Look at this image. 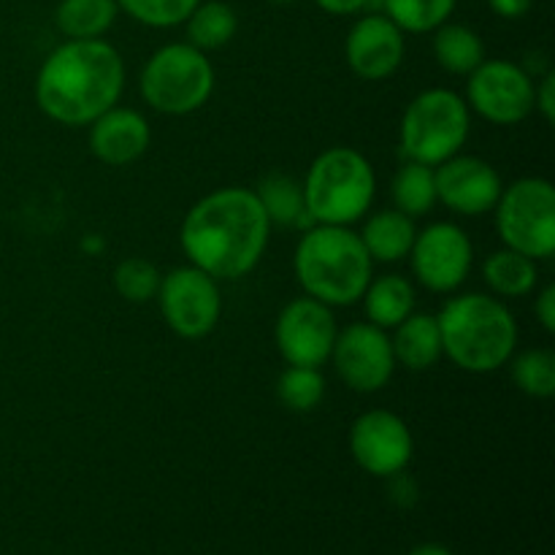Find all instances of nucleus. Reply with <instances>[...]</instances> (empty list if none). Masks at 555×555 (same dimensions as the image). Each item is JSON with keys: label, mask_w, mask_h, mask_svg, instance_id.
Masks as SVG:
<instances>
[{"label": "nucleus", "mask_w": 555, "mask_h": 555, "mask_svg": "<svg viewBox=\"0 0 555 555\" xmlns=\"http://www.w3.org/2000/svg\"><path fill=\"white\" fill-rule=\"evenodd\" d=\"M271 222L255 190L220 188L188 211L179 244L190 266L215 280H242L263 258Z\"/></svg>", "instance_id": "nucleus-1"}, {"label": "nucleus", "mask_w": 555, "mask_h": 555, "mask_svg": "<svg viewBox=\"0 0 555 555\" xmlns=\"http://www.w3.org/2000/svg\"><path fill=\"white\" fill-rule=\"evenodd\" d=\"M125 90L122 54L103 38H65L36 76V103L52 122L85 128L117 106Z\"/></svg>", "instance_id": "nucleus-2"}, {"label": "nucleus", "mask_w": 555, "mask_h": 555, "mask_svg": "<svg viewBox=\"0 0 555 555\" xmlns=\"http://www.w3.org/2000/svg\"><path fill=\"white\" fill-rule=\"evenodd\" d=\"M442 352L469 374H491L507 366L518 347V323L502 298L464 293L437 314Z\"/></svg>", "instance_id": "nucleus-3"}, {"label": "nucleus", "mask_w": 555, "mask_h": 555, "mask_svg": "<svg viewBox=\"0 0 555 555\" xmlns=\"http://www.w3.org/2000/svg\"><path fill=\"white\" fill-rule=\"evenodd\" d=\"M293 269L304 296L336 309L361 301L372 282L374 260L352 228L309 225L296 247Z\"/></svg>", "instance_id": "nucleus-4"}, {"label": "nucleus", "mask_w": 555, "mask_h": 555, "mask_svg": "<svg viewBox=\"0 0 555 555\" xmlns=\"http://www.w3.org/2000/svg\"><path fill=\"white\" fill-rule=\"evenodd\" d=\"M301 188L312 225L350 228L372 209L377 177L369 157L358 150L328 146L309 163Z\"/></svg>", "instance_id": "nucleus-5"}, {"label": "nucleus", "mask_w": 555, "mask_h": 555, "mask_svg": "<svg viewBox=\"0 0 555 555\" xmlns=\"http://www.w3.org/2000/svg\"><path fill=\"white\" fill-rule=\"evenodd\" d=\"M472 114L464 98L444 87L417 92L404 108L399 144L406 160L437 168L469 141Z\"/></svg>", "instance_id": "nucleus-6"}, {"label": "nucleus", "mask_w": 555, "mask_h": 555, "mask_svg": "<svg viewBox=\"0 0 555 555\" xmlns=\"http://www.w3.org/2000/svg\"><path fill=\"white\" fill-rule=\"evenodd\" d=\"M141 98L155 112L184 117L209 103L215 92V65L193 43H166L141 68Z\"/></svg>", "instance_id": "nucleus-7"}, {"label": "nucleus", "mask_w": 555, "mask_h": 555, "mask_svg": "<svg viewBox=\"0 0 555 555\" xmlns=\"http://www.w3.org/2000/svg\"><path fill=\"white\" fill-rule=\"evenodd\" d=\"M496 231L504 247L547 260L555 253V190L547 179L524 177L502 190L496 206Z\"/></svg>", "instance_id": "nucleus-8"}, {"label": "nucleus", "mask_w": 555, "mask_h": 555, "mask_svg": "<svg viewBox=\"0 0 555 555\" xmlns=\"http://www.w3.org/2000/svg\"><path fill=\"white\" fill-rule=\"evenodd\" d=\"M157 304L168 328L188 341L209 336L222 314V293L217 280L190 263L163 276Z\"/></svg>", "instance_id": "nucleus-9"}, {"label": "nucleus", "mask_w": 555, "mask_h": 555, "mask_svg": "<svg viewBox=\"0 0 555 555\" xmlns=\"http://www.w3.org/2000/svg\"><path fill=\"white\" fill-rule=\"evenodd\" d=\"M466 106L499 128L520 125L534 112V81L513 60H482L466 81Z\"/></svg>", "instance_id": "nucleus-10"}, {"label": "nucleus", "mask_w": 555, "mask_h": 555, "mask_svg": "<svg viewBox=\"0 0 555 555\" xmlns=\"http://www.w3.org/2000/svg\"><path fill=\"white\" fill-rule=\"evenodd\" d=\"M415 280L431 293H453L466 282L475 260L469 233L455 222H431L417 231L410 249Z\"/></svg>", "instance_id": "nucleus-11"}, {"label": "nucleus", "mask_w": 555, "mask_h": 555, "mask_svg": "<svg viewBox=\"0 0 555 555\" xmlns=\"http://www.w3.org/2000/svg\"><path fill=\"white\" fill-rule=\"evenodd\" d=\"M336 334H339V325H336L334 309L309 296L287 301L274 325L276 350L285 358L287 366L320 369L328 363Z\"/></svg>", "instance_id": "nucleus-12"}, {"label": "nucleus", "mask_w": 555, "mask_h": 555, "mask_svg": "<svg viewBox=\"0 0 555 555\" xmlns=\"http://www.w3.org/2000/svg\"><path fill=\"white\" fill-rule=\"evenodd\" d=\"M331 363L341 383L356 393H377L390 383L396 372L390 336L369 320L347 325L336 334Z\"/></svg>", "instance_id": "nucleus-13"}, {"label": "nucleus", "mask_w": 555, "mask_h": 555, "mask_svg": "<svg viewBox=\"0 0 555 555\" xmlns=\"http://www.w3.org/2000/svg\"><path fill=\"white\" fill-rule=\"evenodd\" d=\"M350 455L366 475L399 477L415 455V439L404 417L369 410L350 426Z\"/></svg>", "instance_id": "nucleus-14"}, {"label": "nucleus", "mask_w": 555, "mask_h": 555, "mask_svg": "<svg viewBox=\"0 0 555 555\" xmlns=\"http://www.w3.org/2000/svg\"><path fill=\"white\" fill-rule=\"evenodd\" d=\"M437 204L461 217H482L493 211L504 182L496 168L475 155H453L434 168Z\"/></svg>", "instance_id": "nucleus-15"}, {"label": "nucleus", "mask_w": 555, "mask_h": 555, "mask_svg": "<svg viewBox=\"0 0 555 555\" xmlns=\"http://www.w3.org/2000/svg\"><path fill=\"white\" fill-rule=\"evenodd\" d=\"M406 33H401L383 11H369L352 22L345 41V57L352 74L363 81H383L401 68L406 54Z\"/></svg>", "instance_id": "nucleus-16"}, {"label": "nucleus", "mask_w": 555, "mask_h": 555, "mask_svg": "<svg viewBox=\"0 0 555 555\" xmlns=\"http://www.w3.org/2000/svg\"><path fill=\"white\" fill-rule=\"evenodd\" d=\"M87 128H90L87 144H90V152L95 155V160H101L103 166H130V163L144 157V152L150 150V122L135 108L112 106L95 122L87 125Z\"/></svg>", "instance_id": "nucleus-17"}, {"label": "nucleus", "mask_w": 555, "mask_h": 555, "mask_svg": "<svg viewBox=\"0 0 555 555\" xmlns=\"http://www.w3.org/2000/svg\"><path fill=\"white\" fill-rule=\"evenodd\" d=\"M393 331L390 345H393L396 366H404L410 372H426L442 361L444 352L437 314L412 312Z\"/></svg>", "instance_id": "nucleus-18"}, {"label": "nucleus", "mask_w": 555, "mask_h": 555, "mask_svg": "<svg viewBox=\"0 0 555 555\" xmlns=\"http://www.w3.org/2000/svg\"><path fill=\"white\" fill-rule=\"evenodd\" d=\"M361 242L374 263H399L410 255L417 228L412 217L399 209H383L366 217L361 228Z\"/></svg>", "instance_id": "nucleus-19"}, {"label": "nucleus", "mask_w": 555, "mask_h": 555, "mask_svg": "<svg viewBox=\"0 0 555 555\" xmlns=\"http://www.w3.org/2000/svg\"><path fill=\"white\" fill-rule=\"evenodd\" d=\"M361 301L363 309H366L369 323L383 331H390L415 312L417 296L410 280H404L401 274H385L379 280L372 276Z\"/></svg>", "instance_id": "nucleus-20"}, {"label": "nucleus", "mask_w": 555, "mask_h": 555, "mask_svg": "<svg viewBox=\"0 0 555 555\" xmlns=\"http://www.w3.org/2000/svg\"><path fill=\"white\" fill-rule=\"evenodd\" d=\"M482 280L491 287L493 296L502 298V301L504 298H526L529 293H534L540 271H537V260H531L529 255L502 247L486 258Z\"/></svg>", "instance_id": "nucleus-21"}, {"label": "nucleus", "mask_w": 555, "mask_h": 555, "mask_svg": "<svg viewBox=\"0 0 555 555\" xmlns=\"http://www.w3.org/2000/svg\"><path fill=\"white\" fill-rule=\"evenodd\" d=\"M434 57L448 74L469 76L486 60V43L469 25L444 22L434 30Z\"/></svg>", "instance_id": "nucleus-22"}, {"label": "nucleus", "mask_w": 555, "mask_h": 555, "mask_svg": "<svg viewBox=\"0 0 555 555\" xmlns=\"http://www.w3.org/2000/svg\"><path fill=\"white\" fill-rule=\"evenodd\" d=\"M255 195H258L271 225H312V220L307 215V201H304V188L298 179L274 171L260 179Z\"/></svg>", "instance_id": "nucleus-23"}, {"label": "nucleus", "mask_w": 555, "mask_h": 555, "mask_svg": "<svg viewBox=\"0 0 555 555\" xmlns=\"http://www.w3.org/2000/svg\"><path fill=\"white\" fill-rule=\"evenodd\" d=\"M188 43L201 52H217L236 38L238 16L225 0H201L184 20Z\"/></svg>", "instance_id": "nucleus-24"}, {"label": "nucleus", "mask_w": 555, "mask_h": 555, "mask_svg": "<svg viewBox=\"0 0 555 555\" xmlns=\"http://www.w3.org/2000/svg\"><path fill=\"white\" fill-rule=\"evenodd\" d=\"M119 14L117 0H60L54 25L65 38H103Z\"/></svg>", "instance_id": "nucleus-25"}, {"label": "nucleus", "mask_w": 555, "mask_h": 555, "mask_svg": "<svg viewBox=\"0 0 555 555\" xmlns=\"http://www.w3.org/2000/svg\"><path fill=\"white\" fill-rule=\"evenodd\" d=\"M390 195H393V209L404 211L412 220L426 217L437 206V179H434V168L415 160H406L396 171L393 184H390Z\"/></svg>", "instance_id": "nucleus-26"}, {"label": "nucleus", "mask_w": 555, "mask_h": 555, "mask_svg": "<svg viewBox=\"0 0 555 555\" xmlns=\"http://www.w3.org/2000/svg\"><path fill=\"white\" fill-rule=\"evenodd\" d=\"M459 0H379L383 14L401 33H434L439 25L450 22Z\"/></svg>", "instance_id": "nucleus-27"}, {"label": "nucleus", "mask_w": 555, "mask_h": 555, "mask_svg": "<svg viewBox=\"0 0 555 555\" xmlns=\"http://www.w3.org/2000/svg\"><path fill=\"white\" fill-rule=\"evenodd\" d=\"M509 374L520 393L531 399H551L555 393V356L551 350H526L509 358Z\"/></svg>", "instance_id": "nucleus-28"}, {"label": "nucleus", "mask_w": 555, "mask_h": 555, "mask_svg": "<svg viewBox=\"0 0 555 555\" xmlns=\"http://www.w3.org/2000/svg\"><path fill=\"white\" fill-rule=\"evenodd\" d=\"M276 396L291 412H312L325 399V377L314 366H287L276 383Z\"/></svg>", "instance_id": "nucleus-29"}, {"label": "nucleus", "mask_w": 555, "mask_h": 555, "mask_svg": "<svg viewBox=\"0 0 555 555\" xmlns=\"http://www.w3.org/2000/svg\"><path fill=\"white\" fill-rule=\"evenodd\" d=\"M160 280L163 274L157 271V266L144 258H125L122 263H117L112 274L114 291L128 304H146L157 298Z\"/></svg>", "instance_id": "nucleus-30"}, {"label": "nucleus", "mask_w": 555, "mask_h": 555, "mask_svg": "<svg viewBox=\"0 0 555 555\" xmlns=\"http://www.w3.org/2000/svg\"><path fill=\"white\" fill-rule=\"evenodd\" d=\"M201 0H117L119 11H125L139 25L155 27V30L184 25L190 11Z\"/></svg>", "instance_id": "nucleus-31"}, {"label": "nucleus", "mask_w": 555, "mask_h": 555, "mask_svg": "<svg viewBox=\"0 0 555 555\" xmlns=\"http://www.w3.org/2000/svg\"><path fill=\"white\" fill-rule=\"evenodd\" d=\"M534 112H540L545 122L555 119V74H547L540 85H534Z\"/></svg>", "instance_id": "nucleus-32"}, {"label": "nucleus", "mask_w": 555, "mask_h": 555, "mask_svg": "<svg viewBox=\"0 0 555 555\" xmlns=\"http://www.w3.org/2000/svg\"><path fill=\"white\" fill-rule=\"evenodd\" d=\"M534 314L547 334H555V285H545L537 293Z\"/></svg>", "instance_id": "nucleus-33"}, {"label": "nucleus", "mask_w": 555, "mask_h": 555, "mask_svg": "<svg viewBox=\"0 0 555 555\" xmlns=\"http://www.w3.org/2000/svg\"><path fill=\"white\" fill-rule=\"evenodd\" d=\"M314 3L331 16H352L361 14V11L377 9L379 0H314Z\"/></svg>", "instance_id": "nucleus-34"}, {"label": "nucleus", "mask_w": 555, "mask_h": 555, "mask_svg": "<svg viewBox=\"0 0 555 555\" xmlns=\"http://www.w3.org/2000/svg\"><path fill=\"white\" fill-rule=\"evenodd\" d=\"M491 5L493 14H499L502 20H520L531 11L534 0H486Z\"/></svg>", "instance_id": "nucleus-35"}, {"label": "nucleus", "mask_w": 555, "mask_h": 555, "mask_svg": "<svg viewBox=\"0 0 555 555\" xmlns=\"http://www.w3.org/2000/svg\"><path fill=\"white\" fill-rule=\"evenodd\" d=\"M406 555H453V553H450L444 545H439V542H426V545L412 547Z\"/></svg>", "instance_id": "nucleus-36"}, {"label": "nucleus", "mask_w": 555, "mask_h": 555, "mask_svg": "<svg viewBox=\"0 0 555 555\" xmlns=\"http://www.w3.org/2000/svg\"><path fill=\"white\" fill-rule=\"evenodd\" d=\"M269 3H276V5H287V3H296V0H269Z\"/></svg>", "instance_id": "nucleus-37"}]
</instances>
